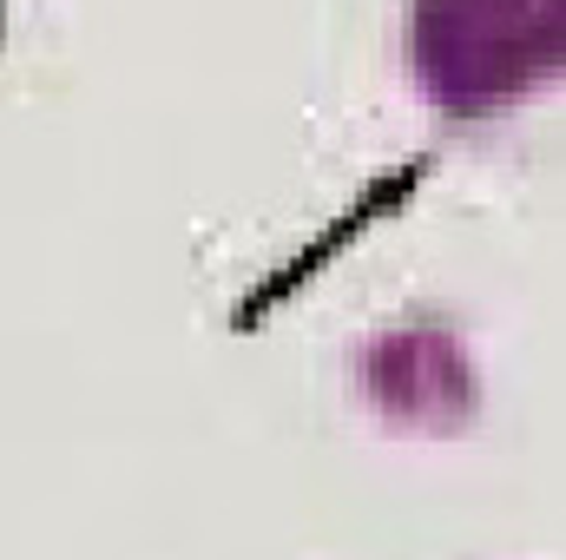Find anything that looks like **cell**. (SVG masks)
I'll return each instance as SVG.
<instances>
[{"mask_svg":"<svg viewBox=\"0 0 566 560\" xmlns=\"http://www.w3.org/2000/svg\"><path fill=\"white\" fill-rule=\"evenodd\" d=\"M409 73L441 120H507L566 80V0H416Z\"/></svg>","mask_w":566,"mask_h":560,"instance_id":"cell-1","label":"cell"}]
</instances>
